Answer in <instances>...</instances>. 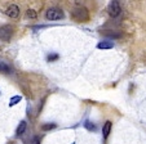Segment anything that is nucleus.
<instances>
[{"label":"nucleus","mask_w":146,"mask_h":144,"mask_svg":"<svg viewBox=\"0 0 146 144\" xmlns=\"http://www.w3.org/2000/svg\"><path fill=\"white\" fill-rule=\"evenodd\" d=\"M71 16H72V18L78 22H86V21H88V18H89V13H88V11H87V8H84V7H76V8L72 11Z\"/></svg>","instance_id":"nucleus-1"},{"label":"nucleus","mask_w":146,"mask_h":144,"mask_svg":"<svg viewBox=\"0 0 146 144\" xmlns=\"http://www.w3.org/2000/svg\"><path fill=\"white\" fill-rule=\"evenodd\" d=\"M65 17L62 9L57 8V7H53V8H49L47 12H45V18L48 21H60Z\"/></svg>","instance_id":"nucleus-2"},{"label":"nucleus","mask_w":146,"mask_h":144,"mask_svg":"<svg viewBox=\"0 0 146 144\" xmlns=\"http://www.w3.org/2000/svg\"><path fill=\"white\" fill-rule=\"evenodd\" d=\"M14 34V28L11 25H4L0 27V40L1 41H9Z\"/></svg>","instance_id":"nucleus-3"},{"label":"nucleus","mask_w":146,"mask_h":144,"mask_svg":"<svg viewBox=\"0 0 146 144\" xmlns=\"http://www.w3.org/2000/svg\"><path fill=\"white\" fill-rule=\"evenodd\" d=\"M108 13L110 17H113V18H116V17L120 16L121 13V7L120 4H119L118 0H113L110 4H109L108 7Z\"/></svg>","instance_id":"nucleus-4"},{"label":"nucleus","mask_w":146,"mask_h":144,"mask_svg":"<svg viewBox=\"0 0 146 144\" xmlns=\"http://www.w3.org/2000/svg\"><path fill=\"white\" fill-rule=\"evenodd\" d=\"M5 14L9 17V18H13V19L18 18V17H19V8H18V5H16V4L9 5L8 8H7V11H5Z\"/></svg>","instance_id":"nucleus-5"},{"label":"nucleus","mask_w":146,"mask_h":144,"mask_svg":"<svg viewBox=\"0 0 146 144\" xmlns=\"http://www.w3.org/2000/svg\"><path fill=\"white\" fill-rule=\"evenodd\" d=\"M111 126H113V124H111L110 121H106L105 125L102 126V135H104V139H108V136L110 135Z\"/></svg>","instance_id":"nucleus-6"},{"label":"nucleus","mask_w":146,"mask_h":144,"mask_svg":"<svg viewBox=\"0 0 146 144\" xmlns=\"http://www.w3.org/2000/svg\"><path fill=\"white\" fill-rule=\"evenodd\" d=\"M97 48L98 49H111V48H114V43L110 40H104L97 44Z\"/></svg>","instance_id":"nucleus-7"},{"label":"nucleus","mask_w":146,"mask_h":144,"mask_svg":"<svg viewBox=\"0 0 146 144\" xmlns=\"http://www.w3.org/2000/svg\"><path fill=\"white\" fill-rule=\"evenodd\" d=\"M26 128H27V122L26 121H21L18 125V128H17L16 130V136H21L23 133L26 131Z\"/></svg>","instance_id":"nucleus-8"},{"label":"nucleus","mask_w":146,"mask_h":144,"mask_svg":"<svg viewBox=\"0 0 146 144\" xmlns=\"http://www.w3.org/2000/svg\"><path fill=\"white\" fill-rule=\"evenodd\" d=\"M11 67H9V64H7L5 62H0V74H9L11 72Z\"/></svg>","instance_id":"nucleus-9"},{"label":"nucleus","mask_w":146,"mask_h":144,"mask_svg":"<svg viewBox=\"0 0 146 144\" xmlns=\"http://www.w3.org/2000/svg\"><path fill=\"white\" fill-rule=\"evenodd\" d=\"M21 99H22V97H21V95H14V97H12L11 101H9V107H13L14 104L19 103V102H21Z\"/></svg>","instance_id":"nucleus-10"},{"label":"nucleus","mask_w":146,"mask_h":144,"mask_svg":"<svg viewBox=\"0 0 146 144\" xmlns=\"http://www.w3.org/2000/svg\"><path fill=\"white\" fill-rule=\"evenodd\" d=\"M84 128L89 131H96L97 130L96 125H94L93 122H91V121H86V122H84Z\"/></svg>","instance_id":"nucleus-11"},{"label":"nucleus","mask_w":146,"mask_h":144,"mask_svg":"<svg viewBox=\"0 0 146 144\" xmlns=\"http://www.w3.org/2000/svg\"><path fill=\"white\" fill-rule=\"evenodd\" d=\"M26 17L30 19H36L38 18V13H36L34 9H29V11L26 12Z\"/></svg>","instance_id":"nucleus-12"},{"label":"nucleus","mask_w":146,"mask_h":144,"mask_svg":"<svg viewBox=\"0 0 146 144\" xmlns=\"http://www.w3.org/2000/svg\"><path fill=\"white\" fill-rule=\"evenodd\" d=\"M57 128V125L56 124H53V122H50V124H44V125L41 126V129L44 131H48V130H53V129H56Z\"/></svg>","instance_id":"nucleus-13"},{"label":"nucleus","mask_w":146,"mask_h":144,"mask_svg":"<svg viewBox=\"0 0 146 144\" xmlns=\"http://www.w3.org/2000/svg\"><path fill=\"white\" fill-rule=\"evenodd\" d=\"M58 58H60V55H58V54H56V53H53V54H49V55H48V58H47V59L49 60V62H53V60H57Z\"/></svg>","instance_id":"nucleus-14"},{"label":"nucleus","mask_w":146,"mask_h":144,"mask_svg":"<svg viewBox=\"0 0 146 144\" xmlns=\"http://www.w3.org/2000/svg\"><path fill=\"white\" fill-rule=\"evenodd\" d=\"M105 35H108V36H110V37H115V39H119L120 37V32H106Z\"/></svg>","instance_id":"nucleus-15"},{"label":"nucleus","mask_w":146,"mask_h":144,"mask_svg":"<svg viewBox=\"0 0 146 144\" xmlns=\"http://www.w3.org/2000/svg\"><path fill=\"white\" fill-rule=\"evenodd\" d=\"M31 144H40V138L39 136H34L33 140H31Z\"/></svg>","instance_id":"nucleus-16"},{"label":"nucleus","mask_w":146,"mask_h":144,"mask_svg":"<svg viewBox=\"0 0 146 144\" xmlns=\"http://www.w3.org/2000/svg\"><path fill=\"white\" fill-rule=\"evenodd\" d=\"M71 144H75V143H71Z\"/></svg>","instance_id":"nucleus-17"}]
</instances>
